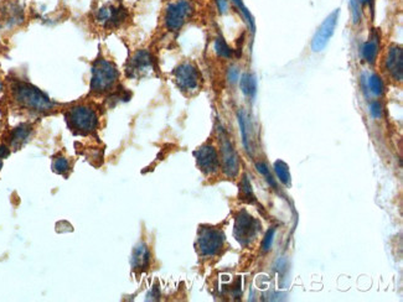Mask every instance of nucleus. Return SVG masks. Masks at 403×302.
<instances>
[{
	"instance_id": "nucleus-1",
	"label": "nucleus",
	"mask_w": 403,
	"mask_h": 302,
	"mask_svg": "<svg viewBox=\"0 0 403 302\" xmlns=\"http://www.w3.org/2000/svg\"><path fill=\"white\" fill-rule=\"evenodd\" d=\"M11 94L16 104L27 111L46 113L52 111L55 107V103L50 100L45 93L26 82H14L11 86Z\"/></svg>"
},
{
	"instance_id": "nucleus-2",
	"label": "nucleus",
	"mask_w": 403,
	"mask_h": 302,
	"mask_svg": "<svg viewBox=\"0 0 403 302\" xmlns=\"http://www.w3.org/2000/svg\"><path fill=\"white\" fill-rule=\"evenodd\" d=\"M119 78L117 66L106 58H97L92 66L91 93L96 95L113 91Z\"/></svg>"
},
{
	"instance_id": "nucleus-3",
	"label": "nucleus",
	"mask_w": 403,
	"mask_h": 302,
	"mask_svg": "<svg viewBox=\"0 0 403 302\" xmlns=\"http://www.w3.org/2000/svg\"><path fill=\"white\" fill-rule=\"evenodd\" d=\"M67 126L77 135H89L98 128L97 112L89 106L78 104L65 114Z\"/></svg>"
},
{
	"instance_id": "nucleus-4",
	"label": "nucleus",
	"mask_w": 403,
	"mask_h": 302,
	"mask_svg": "<svg viewBox=\"0 0 403 302\" xmlns=\"http://www.w3.org/2000/svg\"><path fill=\"white\" fill-rule=\"evenodd\" d=\"M225 247V234L215 227H202L197 237V250L202 258L219 255Z\"/></svg>"
},
{
	"instance_id": "nucleus-5",
	"label": "nucleus",
	"mask_w": 403,
	"mask_h": 302,
	"mask_svg": "<svg viewBox=\"0 0 403 302\" xmlns=\"http://www.w3.org/2000/svg\"><path fill=\"white\" fill-rule=\"evenodd\" d=\"M194 4L191 0H175L170 3L165 10L164 24L169 31H179L189 21L194 14Z\"/></svg>"
},
{
	"instance_id": "nucleus-6",
	"label": "nucleus",
	"mask_w": 403,
	"mask_h": 302,
	"mask_svg": "<svg viewBox=\"0 0 403 302\" xmlns=\"http://www.w3.org/2000/svg\"><path fill=\"white\" fill-rule=\"evenodd\" d=\"M259 232H261V223L258 222V219L253 218L247 211H239L236 216L235 229H233L236 241L243 247H247L256 241Z\"/></svg>"
},
{
	"instance_id": "nucleus-7",
	"label": "nucleus",
	"mask_w": 403,
	"mask_h": 302,
	"mask_svg": "<svg viewBox=\"0 0 403 302\" xmlns=\"http://www.w3.org/2000/svg\"><path fill=\"white\" fill-rule=\"evenodd\" d=\"M173 75L176 86L182 92H194L199 89L201 76H200L197 67L191 62H182L174 70Z\"/></svg>"
},
{
	"instance_id": "nucleus-8",
	"label": "nucleus",
	"mask_w": 403,
	"mask_h": 302,
	"mask_svg": "<svg viewBox=\"0 0 403 302\" xmlns=\"http://www.w3.org/2000/svg\"><path fill=\"white\" fill-rule=\"evenodd\" d=\"M127 19V9L122 5L106 4L98 8L95 13V20L104 29H115Z\"/></svg>"
},
{
	"instance_id": "nucleus-9",
	"label": "nucleus",
	"mask_w": 403,
	"mask_h": 302,
	"mask_svg": "<svg viewBox=\"0 0 403 302\" xmlns=\"http://www.w3.org/2000/svg\"><path fill=\"white\" fill-rule=\"evenodd\" d=\"M220 148H221L222 166H224L225 174L231 179H235L237 177L239 171V157L225 131H221L220 134Z\"/></svg>"
},
{
	"instance_id": "nucleus-10",
	"label": "nucleus",
	"mask_w": 403,
	"mask_h": 302,
	"mask_svg": "<svg viewBox=\"0 0 403 302\" xmlns=\"http://www.w3.org/2000/svg\"><path fill=\"white\" fill-rule=\"evenodd\" d=\"M340 9L334 10L325 20L323 21V24L320 25L319 29L315 32L314 38L312 41V49L314 52H320L325 49V46L328 45V42L330 41L335 32V27L337 25V20H339Z\"/></svg>"
},
{
	"instance_id": "nucleus-11",
	"label": "nucleus",
	"mask_w": 403,
	"mask_h": 302,
	"mask_svg": "<svg viewBox=\"0 0 403 302\" xmlns=\"http://www.w3.org/2000/svg\"><path fill=\"white\" fill-rule=\"evenodd\" d=\"M154 69V58L146 50H139L134 53L127 64V73L132 78H140L148 75Z\"/></svg>"
},
{
	"instance_id": "nucleus-12",
	"label": "nucleus",
	"mask_w": 403,
	"mask_h": 302,
	"mask_svg": "<svg viewBox=\"0 0 403 302\" xmlns=\"http://www.w3.org/2000/svg\"><path fill=\"white\" fill-rule=\"evenodd\" d=\"M194 155L196 157L197 166L205 175L216 174L220 167V159L215 146L202 145L194 152Z\"/></svg>"
},
{
	"instance_id": "nucleus-13",
	"label": "nucleus",
	"mask_w": 403,
	"mask_h": 302,
	"mask_svg": "<svg viewBox=\"0 0 403 302\" xmlns=\"http://www.w3.org/2000/svg\"><path fill=\"white\" fill-rule=\"evenodd\" d=\"M386 70L394 81H402L403 77V51L394 45L390 49L386 57Z\"/></svg>"
},
{
	"instance_id": "nucleus-14",
	"label": "nucleus",
	"mask_w": 403,
	"mask_h": 302,
	"mask_svg": "<svg viewBox=\"0 0 403 302\" xmlns=\"http://www.w3.org/2000/svg\"><path fill=\"white\" fill-rule=\"evenodd\" d=\"M132 267L135 272H144L150 262V252L144 243H139L132 254Z\"/></svg>"
},
{
	"instance_id": "nucleus-15",
	"label": "nucleus",
	"mask_w": 403,
	"mask_h": 302,
	"mask_svg": "<svg viewBox=\"0 0 403 302\" xmlns=\"http://www.w3.org/2000/svg\"><path fill=\"white\" fill-rule=\"evenodd\" d=\"M31 132H33V126L30 124H21V125L13 129L9 135V143L11 148H14L15 150L20 149L30 138Z\"/></svg>"
},
{
	"instance_id": "nucleus-16",
	"label": "nucleus",
	"mask_w": 403,
	"mask_h": 302,
	"mask_svg": "<svg viewBox=\"0 0 403 302\" xmlns=\"http://www.w3.org/2000/svg\"><path fill=\"white\" fill-rule=\"evenodd\" d=\"M239 198L243 202L250 203V205H257V199H256L255 193H253L252 186H251L247 174L242 176L241 182H239Z\"/></svg>"
},
{
	"instance_id": "nucleus-17",
	"label": "nucleus",
	"mask_w": 403,
	"mask_h": 302,
	"mask_svg": "<svg viewBox=\"0 0 403 302\" xmlns=\"http://www.w3.org/2000/svg\"><path fill=\"white\" fill-rule=\"evenodd\" d=\"M239 87H241V91L244 95L253 98L256 95V93H257V81H256V77L252 73H244L241 77V80H239Z\"/></svg>"
},
{
	"instance_id": "nucleus-18",
	"label": "nucleus",
	"mask_w": 403,
	"mask_h": 302,
	"mask_svg": "<svg viewBox=\"0 0 403 302\" xmlns=\"http://www.w3.org/2000/svg\"><path fill=\"white\" fill-rule=\"evenodd\" d=\"M361 53L363 60L368 63H375L377 57V53H379V39L375 36V38H371L367 42H365L361 49Z\"/></svg>"
},
{
	"instance_id": "nucleus-19",
	"label": "nucleus",
	"mask_w": 403,
	"mask_h": 302,
	"mask_svg": "<svg viewBox=\"0 0 403 302\" xmlns=\"http://www.w3.org/2000/svg\"><path fill=\"white\" fill-rule=\"evenodd\" d=\"M238 118V124L239 128H241V135H242V141H243V145L246 148V150L248 152H251V137H250V125H248V119L247 115L244 114L243 111H239L237 114Z\"/></svg>"
},
{
	"instance_id": "nucleus-20",
	"label": "nucleus",
	"mask_w": 403,
	"mask_h": 302,
	"mask_svg": "<svg viewBox=\"0 0 403 302\" xmlns=\"http://www.w3.org/2000/svg\"><path fill=\"white\" fill-rule=\"evenodd\" d=\"M274 171L275 174H277L279 181L283 183L284 186H288V187H290V185H292V179H290L289 166L284 161H282V160H278V161L274 162Z\"/></svg>"
},
{
	"instance_id": "nucleus-21",
	"label": "nucleus",
	"mask_w": 403,
	"mask_h": 302,
	"mask_svg": "<svg viewBox=\"0 0 403 302\" xmlns=\"http://www.w3.org/2000/svg\"><path fill=\"white\" fill-rule=\"evenodd\" d=\"M215 51L220 57L224 58H230L233 55V50L228 46L227 42L225 41L222 36H219L215 40Z\"/></svg>"
},
{
	"instance_id": "nucleus-22",
	"label": "nucleus",
	"mask_w": 403,
	"mask_h": 302,
	"mask_svg": "<svg viewBox=\"0 0 403 302\" xmlns=\"http://www.w3.org/2000/svg\"><path fill=\"white\" fill-rule=\"evenodd\" d=\"M368 87H370V91L374 93L375 95L380 97V95L383 94V82L381 80L379 75H371L370 78H368Z\"/></svg>"
},
{
	"instance_id": "nucleus-23",
	"label": "nucleus",
	"mask_w": 403,
	"mask_h": 302,
	"mask_svg": "<svg viewBox=\"0 0 403 302\" xmlns=\"http://www.w3.org/2000/svg\"><path fill=\"white\" fill-rule=\"evenodd\" d=\"M232 2L235 3V5L238 8V10L241 11L242 15H243V18L246 19V21H247L248 26H250L251 31H252V32H255V30H256L255 19H253V16H252V15H251V13H250V11H248L247 8L244 7L243 2H242V0H232Z\"/></svg>"
},
{
	"instance_id": "nucleus-24",
	"label": "nucleus",
	"mask_w": 403,
	"mask_h": 302,
	"mask_svg": "<svg viewBox=\"0 0 403 302\" xmlns=\"http://www.w3.org/2000/svg\"><path fill=\"white\" fill-rule=\"evenodd\" d=\"M52 170L56 172V174L62 175L66 174L67 171L70 170V162L66 157L64 156H58L53 160L52 162Z\"/></svg>"
},
{
	"instance_id": "nucleus-25",
	"label": "nucleus",
	"mask_w": 403,
	"mask_h": 302,
	"mask_svg": "<svg viewBox=\"0 0 403 302\" xmlns=\"http://www.w3.org/2000/svg\"><path fill=\"white\" fill-rule=\"evenodd\" d=\"M256 169H257V171H258V172H261V174L263 175L264 179H266L267 183H268L269 186H272V187L274 188V190H277V183H275L274 179H273L272 174H270V172H269L268 167H267L266 163L262 162V161L256 162Z\"/></svg>"
},
{
	"instance_id": "nucleus-26",
	"label": "nucleus",
	"mask_w": 403,
	"mask_h": 302,
	"mask_svg": "<svg viewBox=\"0 0 403 302\" xmlns=\"http://www.w3.org/2000/svg\"><path fill=\"white\" fill-rule=\"evenodd\" d=\"M274 236H275V228L272 227L268 232H267L266 237H264L263 239V243H262V248H263L264 252H268L270 248H272L273 241H274Z\"/></svg>"
},
{
	"instance_id": "nucleus-27",
	"label": "nucleus",
	"mask_w": 403,
	"mask_h": 302,
	"mask_svg": "<svg viewBox=\"0 0 403 302\" xmlns=\"http://www.w3.org/2000/svg\"><path fill=\"white\" fill-rule=\"evenodd\" d=\"M370 112L371 115L375 118V119H379V118L382 117V106L380 102L375 100L372 102L370 106Z\"/></svg>"
},
{
	"instance_id": "nucleus-28",
	"label": "nucleus",
	"mask_w": 403,
	"mask_h": 302,
	"mask_svg": "<svg viewBox=\"0 0 403 302\" xmlns=\"http://www.w3.org/2000/svg\"><path fill=\"white\" fill-rule=\"evenodd\" d=\"M227 78L231 83H236V82H238V78H239L238 67H236V66L230 67V69H228V72H227Z\"/></svg>"
},
{
	"instance_id": "nucleus-29",
	"label": "nucleus",
	"mask_w": 403,
	"mask_h": 302,
	"mask_svg": "<svg viewBox=\"0 0 403 302\" xmlns=\"http://www.w3.org/2000/svg\"><path fill=\"white\" fill-rule=\"evenodd\" d=\"M351 3V8H352V18H354V22L357 24L360 21V18H361V13H360L359 9V4H357V0H350Z\"/></svg>"
},
{
	"instance_id": "nucleus-30",
	"label": "nucleus",
	"mask_w": 403,
	"mask_h": 302,
	"mask_svg": "<svg viewBox=\"0 0 403 302\" xmlns=\"http://www.w3.org/2000/svg\"><path fill=\"white\" fill-rule=\"evenodd\" d=\"M216 4H217V8H219L220 13H226L227 9H228V3L227 0H216Z\"/></svg>"
},
{
	"instance_id": "nucleus-31",
	"label": "nucleus",
	"mask_w": 403,
	"mask_h": 302,
	"mask_svg": "<svg viewBox=\"0 0 403 302\" xmlns=\"http://www.w3.org/2000/svg\"><path fill=\"white\" fill-rule=\"evenodd\" d=\"M10 155V149L7 145H0V159H7Z\"/></svg>"
},
{
	"instance_id": "nucleus-32",
	"label": "nucleus",
	"mask_w": 403,
	"mask_h": 302,
	"mask_svg": "<svg viewBox=\"0 0 403 302\" xmlns=\"http://www.w3.org/2000/svg\"><path fill=\"white\" fill-rule=\"evenodd\" d=\"M357 2H360L361 4L366 5V4H368V3H371V0H357Z\"/></svg>"
},
{
	"instance_id": "nucleus-33",
	"label": "nucleus",
	"mask_w": 403,
	"mask_h": 302,
	"mask_svg": "<svg viewBox=\"0 0 403 302\" xmlns=\"http://www.w3.org/2000/svg\"><path fill=\"white\" fill-rule=\"evenodd\" d=\"M2 167H3V161H2V159H0V170H2Z\"/></svg>"
}]
</instances>
